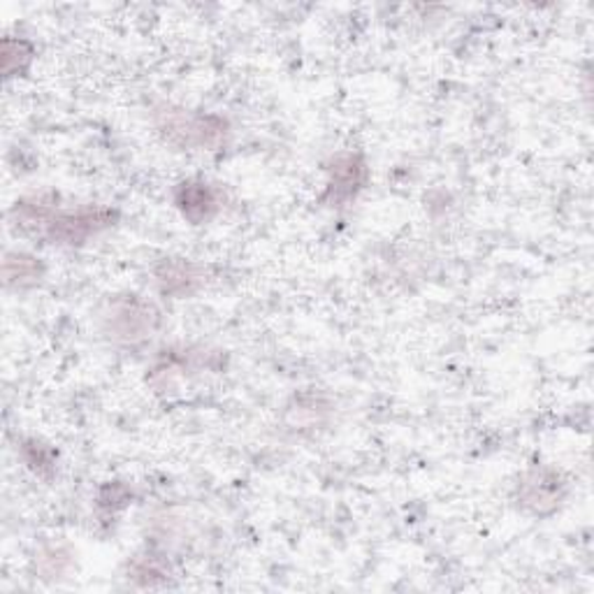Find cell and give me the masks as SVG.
<instances>
[{"mask_svg":"<svg viewBox=\"0 0 594 594\" xmlns=\"http://www.w3.org/2000/svg\"><path fill=\"white\" fill-rule=\"evenodd\" d=\"M33 58V50L26 40H12L8 37L3 42V70L6 77H12L14 73L26 70V66Z\"/></svg>","mask_w":594,"mask_h":594,"instance_id":"cell-9","label":"cell"},{"mask_svg":"<svg viewBox=\"0 0 594 594\" xmlns=\"http://www.w3.org/2000/svg\"><path fill=\"white\" fill-rule=\"evenodd\" d=\"M175 202L182 209L184 219H188L190 223L209 221L221 207L219 190L196 179H188L175 188Z\"/></svg>","mask_w":594,"mask_h":594,"instance_id":"cell-5","label":"cell"},{"mask_svg":"<svg viewBox=\"0 0 594 594\" xmlns=\"http://www.w3.org/2000/svg\"><path fill=\"white\" fill-rule=\"evenodd\" d=\"M156 326V311L152 305L138 300L135 295L117 300L105 316V328L117 342L135 344L154 330Z\"/></svg>","mask_w":594,"mask_h":594,"instance_id":"cell-3","label":"cell"},{"mask_svg":"<svg viewBox=\"0 0 594 594\" xmlns=\"http://www.w3.org/2000/svg\"><path fill=\"white\" fill-rule=\"evenodd\" d=\"M367 182V165L358 154H339L330 163V184L328 198L334 205L353 200Z\"/></svg>","mask_w":594,"mask_h":594,"instance_id":"cell-4","label":"cell"},{"mask_svg":"<svg viewBox=\"0 0 594 594\" xmlns=\"http://www.w3.org/2000/svg\"><path fill=\"white\" fill-rule=\"evenodd\" d=\"M522 499L527 506H532L535 512H543V504H556L560 499V481L556 476L548 479L546 474L537 472L525 481Z\"/></svg>","mask_w":594,"mask_h":594,"instance_id":"cell-8","label":"cell"},{"mask_svg":"<svg viewBox=\"0 0 594 594\" xmlns=\"http://www.w3.org/2000/svg\"><path fill=\"white\" fill-rule=\"evenodd\" d=\"M156 284L163 295L188 297L202 284V272L198 265L184 258H169L156 270Z\"/></svg>","mask_w":594,"mask_h":594,"instance_id":"cell-6","label":"cell"},{"mask_svg":"<svg viewBox=\"0 0 594 594\" xmlns=\"http://www.w3.org/2000/svg\"><path fill=\"white\" fill-rule=\"evenodd\" d=\"M117 219V211L108 207H79L77 211H54L45 221V235L54 244L79 246L100 230L110 228Z\"/></svg>","mask_w":594,"mask_h":594,"instance_id":"cell-2","label":"cell"},{"mask_svg":"<svg viewBox=\"0 0 594 594\" xmlns=\"http://www.w3.org/2000/svg\"><path fill=\"white\" fill-rule=\"evenodd\" d=\"M42 263L29 253H8L6 256V284L16 286V288H26L33 286L42 279Z\"/></svg>","mask_w":594,"mask_h":594,"instance_id":"cell-7","label":"cell"},{"mask_svg":"<svg viewBox=\"0 0 594 594\" xmlns=\"http://www.w3.org/2000/svg\"><path fill=\"white\" fill-rule=\"evenodd\" d=\"M158 131L179 146L217 148L226 138V121L211 114L165 108L158 112Z\"/></svg>","mask_w":594,"mask_h":594,"instance_id":"cell-1","label":"cell"}]
</instances>
